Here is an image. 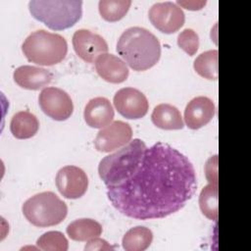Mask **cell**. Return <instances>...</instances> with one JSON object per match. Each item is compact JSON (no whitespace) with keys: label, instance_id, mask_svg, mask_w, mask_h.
Returning <instances> with one entry per match:
<instances>
[{"label":"cell","instance_id":"6da1fadb","mask_svg":"<svg viewBox=\"0 0 251 251\" xmlns=\"http://www.w3.org/2000/svg\"><path fill=\"white\" fill-rule=\"evenodd\" d=\"M196 188V173L188 158L171 145L157 142L145 149L129 178L107 186V196L126 217L151 220L180 210Z\"/></svg>","mask_w":251,"mask_h":251},{"label":"cell","instance_id":"7a4b0ae2","mask_svg":"<svg viewBox=\"0 0 251 251\" xmlns=\"http://www.w3.org/2000/svg\"><path fill=\"white\" fill-rule=\"evenodd\" d=\"M117 52L134 71H146L157 64L161 57V44L147 28L130 26L118 39Z\"/></svg>","mask_w":251,"mask_h":251},{"label":"cell","instance_id":"3957f363","mask_svg":"<svg viewBox=\"0 0 251 251\" xmlns=\"http://www.w3.org/2000/svg\"><path fill=\"white\" fill-rule=\"evenodd\" d=\"M146 148L144 141L134 138L105 156L99 163L98 173L106 186L117 185L129 178L138 168Z\"/></svg>","mask_w":251,"mask_h":251},{"label":"cell","instance_id":"277c9868","mask_svg":"<svg viewBox=\"0 0 251 251\" xmlns=\"http://www.w3.org/2000/svg\"><path fill=\"white\" fill-rule=\"evenodd\" d=\"M31 16L49 28L62 30L76 24L82 16L81 0H30Z\"/></svg>","mask_w":251,"mask_h":251},{"label":"cell","instance_id":"5b68a950","mask_svg":"<svg viewBox=\"0 0 251 251\" xmlns=\"http://www.w3.org/2000/svg\"><path fill=\"white\" fill-rule=\"evenodd\" d=\"M22 51L29 62L53 66L66 57L68 43L61 34L38 29L26 36L22 44Z\"/></svg>","mask_w":251,"mask_h":251},{"label":"cell","instance_id":"8992f818","mask_svg":"<svg viewBox=\"0 0 251 251\" xmlns=\"http://www.w3.org/2000/svg\"><path fill=\"white\" fill-rule=\"evenodd\" d=\"M22 210L25 219L39 227L59 225L68 214L67 204L52 191H43L29 197L23 204Z\"/></svg>","mask_w":251,"mask_h":251},{"label":"cell","instance_id":"52a82bcc","mask_svg":"<svg viewBox=\"0 0 251 251\" xmlns=\"http://www.w3.org/2000/svg\"><path fill=\"white\" fill-rule=\"evenodd\" d=\"M148 17L151 24L165 33L177 31L183 25L185 20L181 7L171 1L153 4L149 9Z\"/></svg>","mask_w":251,"mask_h":251},{"label":"cell","instance_id":"ba28073f","mask_svg":"<svg viewBox=\"0 0 251 251\" xmlns=\"http://www.w3.org/2000/svg\"><path fill=\"white\" fill-rule=\"evenodd\" d=\"M38 103L41 110L56 121L67 120L74 111L70 95L58 87H44L39 93Z\"/></svg>","mask_w":251,"mask_h":251},{"label":"cell","instance_id":"9c48e42d","mask_svg":"<svg viewBox=\"0 0 251 251\" xmlns=\"http://www.w3.org/2000/svg\"><path fill=\"white\" fill-rule=\"evenodd\" d=\"M117 111L126 119H141L149 108L146 96L133 87H124L116 92L113 98Z\"/></svg>","mask_w":251,"mask_h":251},{"label":"cell","instance_id":"30bf717a","mask_svg":"<svg viewBox=\"0 0 251 251\" xmlns=\"http://www.w3.org/2000/svg\"><path fill=\"white\" fill-rule=\"evenodd\" d=\"M55 183L64 197L77 199L86 192L88 177L82 169L76 166H65L58 171Z\"/></svg>","mask_w":251,"mask_h":251},{"label":"cell","instance_id":"8fae6325","mask_svg":"<svg viewBox=\"0 0 251 251\" xmlns=\"http://www.w3.org/2000/svg\"><path fill=\"white\" fill-rule=\"evenodd\" d=\"M132 137V128L129 124L115 121L101 128L95 139V148L100 152H111L127 144Z\"/></svg>","mask_w":251,"mask_h":251},{"label":"cell","instance_id":"7c38bea8","mask_svg":"<svg viewBox=\"0 0 251 251\" xmlns=\"http://www.w3.org/2000/svg\"><path fill=\"white\" fill-rule=\"evenodd\" d=\"M73 46L75 53L83 61L93 63L102 54L107 53L108 44L98 33L89 29L80 28L73 35Z\"/></svg>","mask_w":251,"mask_h":251},{"label":"cell","instance_id":"4fadbf2b","mask_svg":"<svg viewBox=\"0 0 251 251\" xmlns=\"http://www.w3.org/2000/svg\"><path fill=\"white\" fill-rule=\"evenodd\" d=\"M214 102L206 96H198L191 99L184 110V121L191 129H198L206 126L215 116Z\"/></svg>","mask_w":251,"mask_h":251},{"label":"cell","instance_id":"5bb4252c","mask_svg":"<svg viewBox=\"0 0 251 251\" xmlns=\"http://www.w3.org/2000/svg\"><path fill=\"white\" fill-rule=\"evenodd\" d=\"M114 108L106 97H95L90 99L84 107L83 118L85 123L94 128H103L113 121Z\"/></svg>","mask_w":251,"mask_h":251},{"label":"cell","instance_id":"9a60e30c","mask_svg":"<svg viewBox=\"0 0 251 251\" xmlns=\"http://www.w3.org/2000/svg\"><path fill=\"white\" fill-rule=\"evenodd\" d=\"M94 63L97 74L106 81L121 83L128 76L129 71L127 65L124 60L114 54H102Z\"/></svg>","mask_w":251,"mask_h":251},{"label":"cell","instance_id":"2e32d148","mask_svg":"<svg viewBox=\"0 0 251 251\" xmlns=\"http://www.w3.org/2000/svg\"><path fill=\"white\" fill-rule=\"evenodd\" d=\"M14 80L23 88L37 90L48 85L53 78V74L44 68L24 65L13 73Z\"/></svg>","mask_w":251,"mask_h":251},{"label":"cell","instance_id":"e0dca14e","mask_svg":"<svg viewBox=\"0 0 251 251\" xmlns=\"http://www.w3.org/2000/svg\"><path fill=\"white\" fill-rule=\"evenodd\" d=\"M152 123L163 129H181L184 126L179 110L171 104L157 105L151 114Z\"/></svg>","mask_w":251,"mask_h":251},{"label":"cell","instance_id":"ac0fdd59","mask_svg":"<svg viewBox=\"0 0 251 251\" xmlns=\"http://www.w3.org/2000/svg\"><path fill=\"white\" fill-rule=\"evenodd\" d=\"M39 128L37 118L28 111H20L16 113L10 122V130L12 134L19 139L32 137Z\"/></svg>","mask_w":251,"mask_h":251},{"label":"cell","instance_id":"d6986e66","mask_svg":"<svg viewBox=\"0 0 251 251\" xmlns=\"http://www.w3.org/2000/svg\"><path fill=\"white\" fill-rule=\"evenodd\" d=\"M69 237L75 241H88L102 233V226L92 219H77L67 226Z\"/></svg>","mask_w":251,"mask_h":251},{"label":"cell","instance_id":"ffe728a7","mask_svg":"<svg viewBox=\"0 0 251 251\" xmlns=\"http://www.w3.org/2000/svg\"><path fill=\"white\" fill-rule=\"evenodd\" d=\"M153 240L151 229L137 226L128 229L123 237L122 244L126 251H143L147 249Z\"/></svg>","mask_w":251,"mask_h":251},{"label":"cell","instance_id":"44dd1931","mask_svg":"<svg viewBox=\"0 0 251 251\" xmlns=\"http://www.w3.org/2000/svg\"><path fill=\"white\" fill-rule=\"evenodd\" d=\"M219 189L218 184L208 183L199 195V206L202 214L212 221L218 220L219 215Z\"/></svg>","mask_w":251,"mask_h":251},{"label":"cell","instance_id":"7402d4cb","mask_svg":"<svg viewBox=\"0 0 251 251\" xmlns=\"http://www.w3.org/2000/svg\"><path fill=\"white\" fill-rule=\"evenodd\" d=\"M218 50H208L201 53L193 63L198 75L208 79L218 78Z\"/></svg>","mask_w":251,"mask_h":251},{"label":"cell","instance_id":"603a6c76","mask_svg":"<svg viewBox=\"0 0 251 251\" xmlns=\"http://www.w3.org/2000/svg\"><path fill=\"white\" fill-rule=\"evenodd\" d=\"M131 5L130 0H100L99 13L108 22H116L124 18Z\"/></svg>","mask_w":251,"mask_h":251},{"label":"cell","instance_id":"cb8c5ba5","mask_svg":"<svg viewBox=\"0 0 251 251\" xmlns=\"http://www.w3.org/2000/svg\"><path fill=\"white\" fill-rule=\"evenodd\" d=\"M39 249L44 251H67L69 243L61 231L51 230L43 233L36 241Z\"/></svg>","mask_w":251,"mask_h":251},{"label":"cell","instance_id":"d4e9b609","mask_svg":"<svg viewBox=\"0 0 251 251\" xmlns=\"http://www.w3.org/2000/svg\"><path fill=\"white\" fill-rule=\"evenodd\" d=\"M177 45L188 55H194L199 47V36L192 28H185L177 35Z\"/></svg>","mask_w":251,"mask_h":251},{"label":"cell","instance_id":"484cf974","mask_svg":"<svg viewBox=\"0 0 251 251\" xmlns=\"http://www.w3.org/2000/svg\"><path fill=\"white\" fill-rule=\"evenodd\" d=\"M205 174L209 183L218 184V155H214L207 160Z\"/></svg>","mask_w":251,"mask_h":251},{"label":"cell","instance_id":"4316f807","mask_svg":"<svg viewBox=\"0 0 251 251\" xmlns=\"http://www.w3.org/2000/svg\"><path fill=\"white\" fill-rule=\"evenodd\" d=\"M85 250H91V251H95V250H113L114 247L111 246L106 240L97 237H94L90 240H88L87 244L84 247Z\"/></svg>","mask_w":251,"mask_h":251},{"label":"cell","instance_id":"83f0119b","mask_svg":"<svg viewBox=\"0 0 251 251\" xmlns=\"http://www.w3.org/2000/svg\"><path fill=\"white\" fill-rule=\"evenodd\" d=\"M176 3L189 10H199L201 9L202 6L206 4V1H179L178 0Z\"/></svg>","mask_w":251,"mask_h":251}]
</instances>
